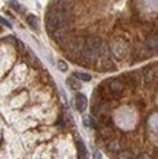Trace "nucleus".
Returning <instances> with one entry per match:
<instances>
[{"instance_id": "nucleus-1", "label": "nucleus", "mask_w": 158, "mask_h": 159, "mask_svg": "<svg viewBox=\"0 0 158 159\" xmlns=\"http://www.w3.org/2000/svg\"><path fill=\"white\" fill-rule=\"evenodd\" d=\"M69 19V13L67 10H62L56 7V9H51L47 13V18H45V26H47V31L50 34H53L54 31L60 26H65Z\"/></svg>"}, {"instance_id": "nucleus-2", "label": "nucleus", "mask_w": 158, "mask_h": 159, "mask_svg": "<svg viewBox=\"0 0 158 159\" xmlns=\"http://www.w3.org/2000/svg\"><path fill=\"white\" fill-rule=\"evenodd\" d=\"M101 51H103L101 39L97 38V37H92L85 43V47H84V51H82V58L86 63H94L101 56Z\"/></svg>"}, {"instance_id": "nucleus-3", "label": "nucleus", "mask_w": 158, "mask_h": 159, "mask_svg": "<svg viewBox=\"0 0 158 159\" xmlns=\"http://www.w3.org/2000/svg\"><path fill=\"white\" fill-rule=\"evenodd\" d=\"M84 47H85V41L82 38H75V39H70V41H69V44H67V51L70 54H82Z\"/></svg>"}, {"instance_id": "nucleus-4", "label": "nucleus", "mask_w": 158, "mask_h": 159, "mask_svg": "<svg viewBox=\"0 0 158 159\" xmlns=\"http://www.w3.org/2000/svg\"><path fill=\"white\" fill-rule=\"evenodd\" d=\"M67 35H69V29H67V26L65 25V26H60V28H57L53 32V38L56 39L57 43H63V41H66Z\"/></svg>"}, {"instance_id": "nucleus-5", "label": "nucleus", "mask_w": 158, "mask_h": 159, "mask_svg": "<svg viewBox=\"0 0 158 159\" xmlns=\"http://www.w3.org/2000/svg\"><path fill=\"white\" fill-rule=\"evenodd\" d=\"M155 79H158V64L148 67L145 72V82L146 83H152Z\"/></svg>"}, {"instance_id": "nucleus-6", "label": "nucleus", "mask_w": 158, "mask_h": 159, "mask_svg": "<svg viewBox=\"0 0 158 159\" xmlns=\"http://www.w3.org/2000/svg\"><path fill=\"white\" fill-rule=\"evenodd\" d=\"M111 51L117 58H123L126 56V45L117 41V43L111 44Z\"/></svg>"}, {"instance_id": "nucleus-7", "label": "nucleus", "mask_w": 158, "mask_h": 159, "mask_svg": "<svg viewBox=\"0 0 158 159\" xmlns=\"http://www.w3.org/2000/svg\"><path fill=\"white\" fill-rule=\"evenodd\" d=\"M86 105H88V99H86L85 95H82V93H78L76 97H75V107H76V110L79 112H84L86 110Z\"/></svg>"}, {"instance_id": "nucleus-8", "label": "nucleus", "mask_w": 158, "mask_h": 159, "mask_svg": "<svg viewBox=\"0 0 158 159\" xmlns=\"http://www.w3.org/2000/svg\"><path fill=\"white\" fill-rule=\"evenodd\" d=\"M108 88H110L111 93H122V91L125 89V85H123V82L120 80V79H113V80H110L108 82Z\"/></svg>"}, {"instance_id": "nucleus-9", "label": "nucleus", "mask_w": 158, "mask_h": 159, "mask_svg": "<svg viewBox=\"0 0 158 159\" xmlns=\"http://www.w3.org/2000/svg\"><path fill=\"white\" fill-rule=\"evenodd\" d=\"M73 6V0H57V7L62 10H70V7Z\"/></svg>"}, {"instance_id": "nucleus-10", "label": "nucleus", "mask_w": 158, "mask_h": 159, "mask_svg": "<svg viewBox=\"0 0 158 159\" xmlns=\"http://www.w3.org/2000/svg\"><path fill=\"white\" fill-rule=\"evenodd\" d=\"M148 47L152 51H155V53H158V35H154V37H151V38L148 39Z\"/></svg>"}, {"instance_id": "nucleus-11", "label": "nucleus", "mask_w": 158, "mask_h": 159, "mask_svg": "<svg viewBox=\"0 0 158 159\" xmlns=\"http://www.w3.org/2000/svg\"><path fill=\"white\" fill-rule=\"evenodd\" d=\"M26 20H28V24L31 25L35 31L38 29L40 22H38V18H37V16H34V15H28V16H26Z\"/></svg>"}, {"instance_id": "nucleus-12", "label": "nucleus", "mask_w": 158, "mask_h": 159, "mask_svg": "<svg viewBox=\"0 0 158 159\" xmlns=\"http://www.w3.org/2000/svg\"><path fill=\"white\" fill-rule=\"evenodd\" d=\"M67 85H69V86L72 88V89H75V91L81 88V83H79V79H78L76 76H75V77H69V79H67Z\"/></svg>"}, {"instance_id": "nucleus-13", "label": "nucleus", "mask_w": 158, "mask_h": 159, "mask_svg": "<svg viewBox=\"0 0 158 159\" xmlns=\"http://www.w3.org/2000/svg\"><path fill=\"white\" fill-rule=\"evenodd\" d=\"M84 125H85V127H89V129H95L94 118H92L91 116H85L84 117Z\"/></svg>"}, {"instance_id": "nucleus-14", "label": "nucleus", "mask_w": 158, "mask_h": 159, "mask_svg": "<svg viewBox=\"0 0 158 159\" xmlns=\"http://www.w3.org/2000/svg\"><path fill=\"white\" fill-rule=\"evenodd\" d=\"M78 150H79V156H81L82 159L86 156V148L85 145H84V142L82 140H78Z\"/></svg>"}, {"instance_id": "nucleus-15", "label": "nucleus", "mask_w": 158, "mask_h": 159, "mask_svg": "<svg viewBox=\"0 0 158 159\" xmlns=\"http://www.w3.org/2000/svg\"><path fill=\"white\" fill-rule=\"evenodd\" d=\"M73 76H76L79 80H84V82H89V80H91V75H88V73L78 72V73H75Z\"/></svg>"}, {"instance_id": "nucleus-16", "label": "nucleus", "mask_w": 158, "mask_h": 159, "mask_svg": "<svg viewBox=\"0 0 158 159\" xmlns=\"http://www.w3.org/2000/svg\"><path fill=\"white\" fill-rule=\"evenodd\" d=\"M10 6H12L16 12H24V10H25L24 6L19 5V3H18V2H15V0H10Z\"/></svg>"}, {"instance_id": "nucleus-17", "label": "nucleus", "mask_w": 158, "mask_h": 159, "mask_svg": "<svg viewBox=\"0 0 158 159\" xmlns=\"http://www.w3.org/2000/svg\"><path fill=\"white\" fill-rule=\"evenodd\" d=\"M117 159H132V153H130V152H127V150H125V152H120V153L117 155Z\"/></svg>"}, {"instance_id": "nucleus-18", "label": "nucleus", "mask_w": 158, "mask_h": 159, "mask_svg": "<svg viewBox=\"0 0 158 159\" xmlns=\"http://www.w3.org/2000/svg\"><path fill=\"white\" fill-rule=\"evenodd\" d=\"M59 69H60V70H62V72H66L67 70V64H66V61H63V60H60V61H59Z\"/></svg>"}, {"instance_id": "nucleus-19", "label": "nucleus", "mask_w": 158, "mask_h": 159, "mask_svg": "<svg viewBox=\"0 0 158 159\" xmlns=\"http://www.w3.org/2000/svg\"><path fill=\"white\" fill-rule=\"evenodd\" d=\"M2 25H3V26H7V28H12V25H10V22H7V20L5 19V18H2Z\"/></svg>"}, {"instance_id": "nucleus-20", "label": "nucleus", "mask_w": 158, "mask_h": 159, "mask_svg": "<svg viewBox=\"0 0 158 159\" xmlns=\"http://www.w3.org/2000/svg\"><path fill=\"white\" fill-rule=\"evenodd\" d=\"M92 156H94V159H101V153H100V150H95Z\"/></svg>"}, {"instance_id": "nucleus-21", "label": "nucleus", "mask_w": 158, "mask_h": 159, "mask_svg": "<svg viewBox=\"0 0 158 159\" xmlns=\"http://www.w3.org/2000/svg\"><path fill=\"white\" fill-rule=\"evenodd\" d=\"M136 159H151V158H149V155H146V153H142V155H139V156H138V158H136Z\"/></svg>"}]
</instances>
